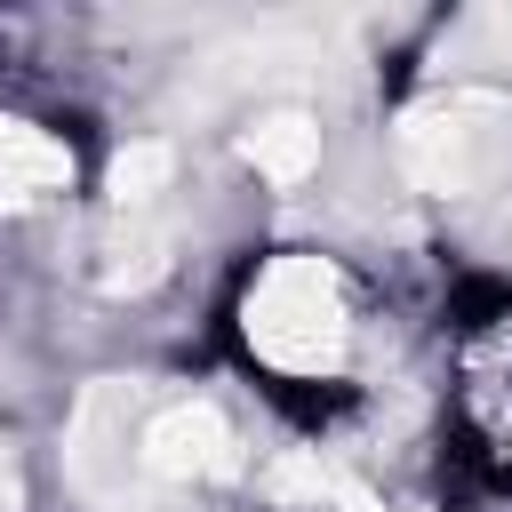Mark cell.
<instances>
[{"mask_svg":"<svg viewBox=\"0 0 512 512\" xmlns=\"http://www.w3.org/2000/svg\"><path fill=\"white\" fill-rule=\"evenodd\" d=\"M264 384V400L280 408V416H296V424H336L360 392L352 384H304V376H256Z\"/></svg>","mask_w":512,"mask_h":512,"instance_id":"1","label":"cell"},{"mask_svg":"<svg viewBox=\"0 0 512 512\" xmlns=\"http://www.w3.org/2000/svg\"><path fill=\"white\" fill-rule=\"evenodd\" d=\"M496 320H512V280H480V272H464V280L448 288V328L480 336V328H496Z\"/></svg>","mask_w":512,"mask_h":512,"instance_id":"2","label":"cell"}]
</instances>
